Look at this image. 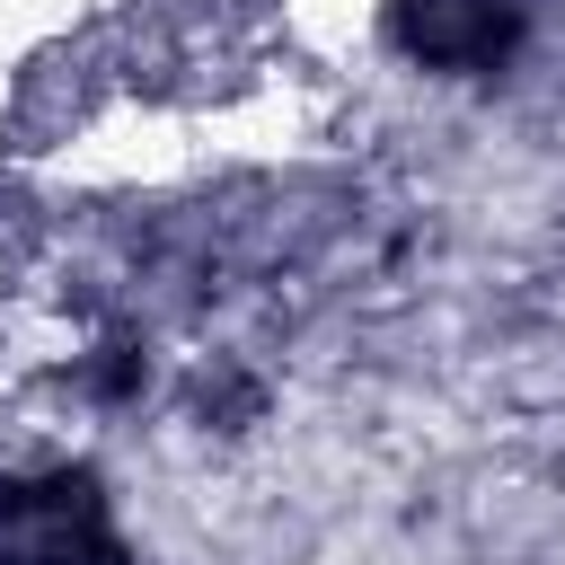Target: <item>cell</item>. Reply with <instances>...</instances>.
<instances>
[{
	"label": "cell",
	"instance_id": "1",
	"mask_svg": "<svg viewBox=\"0 0 565 565\" xmlns=\"http://www.w3.org/2000/svg\"><path fill=\"white\" fill-rule=\"evenodd\" d=\"M397 35L424 62H494L512 44V0H397Z\"/></svg>",
	"mask_w": 565,
	"mask_h": 565
}]
</instances>
